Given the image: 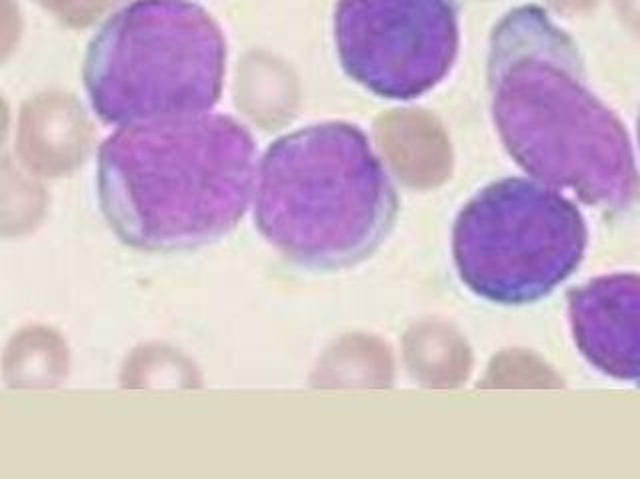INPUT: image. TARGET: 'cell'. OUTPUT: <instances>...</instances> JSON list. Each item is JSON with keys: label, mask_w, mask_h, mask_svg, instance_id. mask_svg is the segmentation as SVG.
Masks as SVG:
<instances>
[{"label": "cell", "mask_w": 640, "mask_h": 479, "mask_svg": "<svg viewBox=\"0 0 640 479\" xmlns=\"http://www.w3.org/2000/svg\"><path fill=\"white\" fill-rule=\"evenodd\" d=\"M488 89L498 136L530 179L609 212L640 198L629 132L589 89L579 47L547 10L527 4L500 19Z\"/></svg>", "instance_id": "6da1fadb"}, {"label": "cell", "mask_w": 640, "mask_h": 479, "mask_svg": "<svg viewBox=\"0 0 640 479\" xmlns=\"http://www.w3.org/2000/svg\"><path fill=\"white\" fill-rule=\"evenodd\" d=\"M256 142L238 120L191 114L126 124L99 150V198L114 234L144 252L213 244L241 222Z\"/></svg>", "instance_id": "7a4b0ae2"}, {"label": "cell", "mask_w": 640, "mask_h": 479, "mask_svg": "<svg viewBox=\"0 0 640 479\" xmlns=\"http://www.w3.org/2000/svg\"><path fill=\"white\" fill-rule=\"evenodd\" d=\"M397 214L388 170L353 124L295 130L275 140L258 164L256 228L296 266H356L387 240Z\"/></svg>", "instance_id": "3957f363"}, {"label": "cell", "mask_w": 640, "mask_h": 479, "mask_svg": "<svg viewBox=\"0 0 640 479\" xmlns=\"http://www.w3.org/2000/svg\"><path fill=\"white\" fill-rule=\"evenodd\" d=\"M226 42L189 0H134L112 14L84 59V89L106 124L203 114L221 100Z\"/></svg>", "instance_id": "277c9868"}, {"label": "cell", "mask_w": 640, "mask_h": 479, "mask_svg": "<svg viewBox=\"0 0 640 479\" xmlns=\"http://www.w3.org/2000/svg\"><path fill=\"white\" fill-rule=\"evenodd\" d=\"M589 230L560 190L507 179L480 190L453 230L458 276L480 298L520 306L549 296L587 252Z\"/></svg>", "instance_id": "5b68a950"}, {"label": "cell", "mask_w": 640, "mask_h": 479, "mask_svg": "<svg viewBox=\"0 0 640 479\" xmlns=\"http://www.w3.org/2000/svg\"><path fill=\"white\" fill-rule=\"evenodd\" d=\"M338 59L351 79L380 99L425 96L458 54L457 0H338Z\"/></svg>", "instance_id": "8992f818"}, {"label": "cell", "mask_w": 640, "mask_h": 479, "mask_svg": "<svg viewBox=\"0 0 640 479\" xmlns=\"http://www.w3.org/2000/svg\"><path fill=\"white\" fill-rule=\"evenodd\" d=\"M569 318L592 368L640 388V274H609L572 289Z\"/></svg>", "instance_id": "52a82bcc"}, {"label": "cell", "mask_w": 640, "mask_h": 479, "mask_svg": "<svg viewBox=\"0 0 640 479\" xmlns=\"http://www.w3.org/2000/svg\"><path fill=\"white\" fill-rule=\"evenodd\" d=\"M92 140L91 120L81 102L67 92H41L21 106L17 154L34 176H69L91 154Z\"/></svg>", "instance_id": "ba28073f"}, {"label": "cell", "mask_w": 640, "mask_h": 479, "mask_svg": "<svg viewBox=\"0 0 640 479\" xmlns=\"http://www.w3.org/2000/svg\"><path fill=\"white\" fill-rule=\"evenodd\" d=\"M69 374V349L59 332L31 326L12 336L2 356L9 388H57Z\"/></svg>", "instance_id": "9c48e42d"}, {"label": "cell", "mask_w": 640, "mask_h": 479, "mask_svg": "<svg viewBox=\"0 0 640 479\" xmlns=\"http://www.w3.org/2000/svg\"><path fill=\"white\" fill-rule=\"evenodd\" d=\"M49 210V192L24 176L11 159H0V238H21L39 228Z\"/></svg>", "instance_id": "30bf717a"}, {"label": "cell", "mask_w": 640, "mask_h": 479, "mask_svg": "<svg viewBox=\"0 0 640 479\" xmlns=\"http://www.w3.org/2000/svg\"><path fill=\"white\" fill-rule=\"evenodd\" d=\"M54 19L71 29H87L119 0H34Z\"/></svg>", "instance_id": "8fae6325"}, {"label": "cell", "mask_w": 640, "mask_h": 479, "mask_svg": "<svg viewBox=\"0 0 640 479\" xmlns=\"http://www.w3.org/2000/svg\"><path fill=\"white\" fill-rule=\"evenodd\" d=\"M24 32L21 7L17 0H0V67L11 59Z\"/></svg>", "instance_id": "7c38bea8"}, {"label": "cell", "mask_w": 640, "mask_h": 479, "mask_svg": "<svg viewBox=\"0 0 640 479\" xmlns=\"http://www.w3.org/2000/svg\"><path fill=\"white\" fill-rule=\"evenodd\" d=\"M9 129H11V109H9L4 96L0 94V149L9 139Z\"/></svg>", "instance_id": "4fadbf2b"}, {"label": "cell", "mask_w": 640, "mask_h": 479, "mask_svg": "<svg viewBox=\"0 0 640 479\" xmlns=\"http://www.w3.org/2000/svg\"><path fill=\"white\" fill-rule=\"evenodd\" d=\"M639 146H640V116H639Z\"/></svg>", "instance_id": "5bb4252c"}]
</instances>
